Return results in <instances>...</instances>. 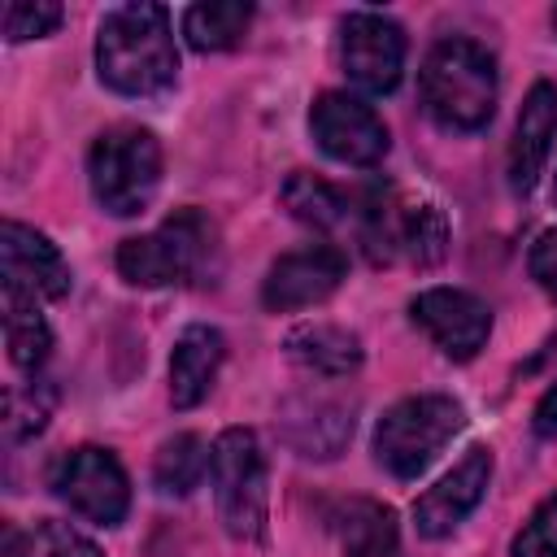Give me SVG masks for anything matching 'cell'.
<instances>
[{
    "instance_id": "cell-1",
    "label": "cell",
    "mask_w": 557,
    "mask_h": 557,
    "mask_svg": "<svg viewBox=\"0 0 557 557\" xmlns=\"http://www.w3.org/2000/svg\"><path fill=\"white\" fill-rule=\"evenodd\" d=\"M100 83L117 96H157L178 74V48L170 35L165 4H122L109 9L96 35Z\"/></svg>"
},
{
    "instance_id": "cell-2",
    "label": "cell",
    "mask_w": 557,
    "mask_h": 557,
    "mask_svg": "<svg viewBox=\"0 0 557 557\" xmlns=\"http://www.w3.org/2000/svg\"><path fill=\"white\" fill-rule=\"evenodd\" d=\"M496 61L474 39H440L418 74L422 109L444 131H479L496 109Z\"/></svg>"
},
{
    "instance_id": "cell-3",
    "label": "cell",
    "mask_w": 557,
    "mask_h": 557,
    "mask_svg": "<svg viewBox=\"0 0 557 557\" xmlns=\"http://www.w3.org/2000/svg\"><path fill=\"white\" fill-rule=\"evenodd\" d=\"M87 178H91V196L100 200L104 213H113V218L144 213L161 183L157 135L135 122H117V126L100 131L87 152Z\"/></svg>"
},
{
    "instance_id": "cell-4",
    "label": "cell",
    "mask_w": 557,
    "mask_h": 557,
    "mask_svg": "<svg viewBox=\"0 0 557 557\" xmlns=\"http://www.w3.org/2000/svg\"><path fill=\"white\" fill-rule=\"evenodd\" d=\"M461 422H466V413L453 396H440V392L405 396L379 418L374 457L396 479H418L444 453V444L461 431Z\"/></svg>"
},
{
    "instance_id": "cell-5",
    "label": "cell",
    "mask_w": 557,
    "mask_h": 557,
    "mask_svg": "<svg viewBox=\"0 0 557 557\" xmlns=\"http://www.w3.org/2000/svg\"><path fill=\"white\" fill-rule=\"evenodd\" d=\"M213 496L222 527L235 540L265 535V457L248 426H226L213 440Z\"/></svg>"
},
{
    "instance_id": "cell-6",
    "label": "cell",
    "mask_w": 557,
    "mask_h": 557,
    "mask_svg": "<svg viewBox=\"0 0 557 557\" xmlns=\"http://www.w3.org/2000/svg\"><path fill=\"white\" fill-rule=\"evenodd\" d=\"M209 252V222L196 209L165 218L148 235H131L117 248V274L135 287H170L187 283Z\"/></svg>"
},
{
    "instance_id": "cell-7",
    "label": "cell",
    "mask_w": 557,
    "mask_h": 557,
    "mask_svg": "<svg viewBox=\"0 0 557 557\" xmlns=\"http://www.w3.org/2000/svg\"><path fill=\"white\" fill-rule=\"evenodd\" d=\"M361 239L370 261H413V265H435L444 257V218L435 205L405 200L396 191H374L370 209L361 218Z\"/></svg>"
},
{
    "instance_id": "cell-8",
    "label": "cell",
    "mask_w": 557,
    "mask_h": 557,
    "mask_svg": "<svg viewBox=\"0 0 557 557\" xmlns=\"http://www.w3.org/2000/svg\"><path fill=\"white\" fill-rule=\"evenodd\" d=\"M52 492L96 527H117L131 509V483L122 461L96 444H83L57 461Z\"/></svg>"
},
{
    "instance_id": "cell-9",
    "label": "cell",
    "mask_w": 557,
    "mask_h": 557,
    "mask_svg": "<svg viewBox=\"0 0 557 557\" xmlns=\"http://www.w3.org/2000/svg\"><path fill=\"white\" fill-rule=\"evenodd\" d=\"M339 61L361 91L387 96L405 74V30L383 13L357 9L339 26Z\"/></svg>"
},
{
    "instance_id": "cell-10",
    "label": "cell",
    "mask_w": 557,
    "mask_h": 557,
    "mask_svg": "<svg viewBox=\"0 0 557 557\" xmlns=\"http://www.w3.org/2000/svg\"><path fill=\"white\" fill-rule=\"evenodd\" d=\"M309 131L318 139V148L331 157V161H344V165H379L387 157V126L383 117L348 96V91H322L309 109Z\"/></svg>"
},
{
    "instance_id": "cell-11",
    "label": "cell",
    "mask_w": 557,
    "mask_h": 557,
    "mask_svg": "<svg viewBox=\"0 0 557 557\" xmlns=\"http://www.w3.org/2000/svg\"><path fill=\"white\" fill-rule=\"evenodd\" d=\"M409 318L453 361H470L487 344V331H492V309L474 292H461V287H426V292H418L409 300Z\"/></svg>"
},
{
    "instance_id": "cell-12",
    "label": "cell",
    "mask_w": 557,
    "mask_h": 557,
    "mask_svg": "<svg viewBox=\"0 0 557 557\" xmlns=\"http://www.w3.org/2000/svg\"><path fill=\"white\" fill-rule=\"evenodd\" d=\"M344 252L335 244H305L296 252H283L265 283H261V300L274 313H292V309H309L322 305L339 283H344Z\"/></svg>"
},
{
    "instance_id": "cell-13",
    "label": "cell",
    "mask_w": 557,
    "mask_h": 557,
    "mask_svg": "<svg viewBox=\"0 0 557 557\" xmlns=\"http://www.w3.org/2000/svg\"><path fill=\"white\" fill-rule=\"evenodd\" d=\"M487 479H492V448L474 444V448H470L435 487H426V496L413 505V527H418V535L440 540V535H448L453 527H461V522L470 518V509L483 500Z\"/></svg>"
},
{
    "instance_id": "cell-14",
    "label": "cell",
    "mask_w": 557,
    "mask_h": 557,
    "mask_svg": "<svg viewBox=\"0 0 557 557\" xmlns=\"http://www.w3.org/2000/svg\"><path fill=\"white\" fill-rule=\"evenodd\" d=\"M0 265L4 283L30 292L35 300H61L70 292V265L57 252V244L13 218L0 226Z\"/></svg>"
},
{
    "instance_id": "cell-15",
    "label": "cell",
    "mask_w": 557,
    "mask_h": 557,
    "mask_svg": "<svg viewBox=\"0 0 557 557\" xmlns=\"http://www.w3.org/2000/svg\"><path fill=\"white\" fill-rule=\"evenodd\" d=\"M557 135V87L553 83H535L522 100L518 126H513V144H509V187L513 191H531L548 148Z\"/></svg>"
},
{
    "instance_id": "cell-16",
    "label": "cell",
    "mask_w": 557,
    "mask_h": 557,
    "mask_svg": "<svg viewBox=\"0 0 557 557\" xmlns=\"http://www.w3.org/2000/svg\"><path fill=\"white\" fill-rule=\"evenodd\" d=\"M222 357H226V339H222L218 326L196 322L174 339V352H170V400H174V409H196L209 396Z\"/></svg>"
},
{
    "instance_id": "cell-17",
    "label": "cell",
    "mask_w": 557,
    "mask_h": 557,
    "mask_svg": "<svg viewBox=\"0 0 557 557\" xmlns=\"http://www.w3.org/2000/svg\"><path fill=\"white\" fill-rule=\"evenodd\" d=\"M287 352L292 361H300L305 370L322 374V379H348L361 366V339L348 326L335 322H305L287 335Z\"/></svg>"
},
{
    "instance_id": "cell-18",
    "label": "cell",
    "mask_w": 557,
    "mask_h": 557,
    "mask_svg": "<svg viewBox=\"0 0 557 557\" xmlns=\"http://www.w3.org/2000/svg\"><path fill=\"white\" fill-rule=\"evenodd\" d=\"M4 344H9V361L17 366V370H39L44 361H48V352H52V331H48V322H44V313H39V300L30 296V292H22V287H9L4 283Z\"/></svg>"
},
{
    "instance_id": "cell-19",
    "label": "cell",
    "mask_w": 557,
    "mask_h": 557,
    "mask_svg": "<svg viewBox=\"0 0 557 557\" xmlns=\"http://www.w3.org/2000/svg\"><path fill=\"white\" fill-rule=\"evenodd\" d=\"M344 557H396V518L374 500H348L335 518Z\"/></svg>"
},
{
    "instance_id": "cell-20",
    "label": "cell",
    "mask_w": 557,
    "mask_h": 557,
    "mask_svg": "<svg viewBox=\"0 0 557 557\" xmlns=\"http://www.w3.org/2000/svg\"><path fill=\"white\" fill-rule=\"evenodd\" d=\"M252 22V4L244 0H213V4H191L183 13V35L196 52H226L244 39Z\"/></svg>"
},
{
    "instance_id": "cell-21",
    "label": "cell",
    "mask_w": 557,
    "mask_h": 557,
    "mask_svg": "<svg viewBox=\"0 0 557 557\" xmlns=\"http://www.w3.org/2000/svg\"><path fill=\"white\" fill-rule=\"evenodd\" d=\"M213 461V448L196 435V431H183L174 440H165L157 448V461H152V479L165 496H187L191 487H200L205 470Z\"/></svg>"
},
{
    "instance_id": "cell-22",
    "label": "cell",
    "mask_w": 557,
    "mask_h": 557,
    "mask_svg": "<svg viewBox=\"0 0 557 557\" xmlns=\"http://www.w3.org/2000/svg\"><path fill=\"white\" fill-rule=\"evenodd\" d=\"M283 205L292 209V218H300V222H309V226H335V222H344V213H348V205H344V196L326 183V178H318V174H305V170H296L287 183H283Z\"/></svg>"
},
{
    "instance_id": "cell-23",
    "label": "cell",
    "mask_w": 557,
    "mask_h": 557,
    "mask_svg": "<svg viewBox=\"0 0 557 557\" xmlns=\"http://www.w3.org/2000/svg\"><path fill=\"white\" fill-rule=\"evenodd\" d=\"M52 405H57V392L48 383H13L9 387V400H4V435L9 444H22V440H35L48 418H52Z\"/></svg>"
},
{
    "instance_id": "cell-24",
    "label": "cell",
    "mask_w": 557,
    "mask_h": 557,
    "mask_svg": "<svg viewBox=\"0 0 557 557\" xmlns=\"http://www.w3.org/2000/svg\"><path fill=\"white\" fill-rule=\"evenodd\" d=\"M509 557H557V496H548L513 535Z\"/></svg>"
},
{
    "instance_id": "cell-25",
    "label": "cell",
    "mask_w": 557,
    "mask_h": 557,
    "mask_svg": "<svg viewBox=\"0 0 557 557\" xmlns=\"http://www.w3.org/2000/svg\"><path fill=\"white\" fill-rule=\"evenodd\" d=\"M61 26V4L52 0H13L4 9V35L9 39H39V35H52Z\"/></svg>"
},
{
    "instance_id": "cell-26",
    "label": "cell",
    "mask_w": 557,
    "mask_h": 557,
    "mask_svg": "<svg viewBox=\"0 0 557 557\" xmlns=\"http://www.w3.org/2000/svg\"><path fill=\"white\" fill-rule=\"evenodd\" d=\"M30 553H35V557H100V548H96L87 535H78V531L65 527V522H52V518L35 527Z\"/></svg>"
},
{
    "instance_id": "cell-27",
    "label": "cell",
    "mask_w": 557,
    "mask_h": 557,
    "mask_svg": "<svg viewBox=\"0 0 557 557\" xmlns=\"http://www.w3.org/2000/svg\"><path fill=\"white\" fill-rule=\"evenodd\" d=\"M527 265H531V278H535V283L557 300V226H553V231H544V235L531 244Z\"/></svg>"
},
{
    "instance_id": "cell-28",
    "label": "cell",
    "mask_w": 557,
    "mask_h": 557,
    "mask_svg": "<svg viewBox=\"0 0 557 557\" xmlns=\"http://www.w3.org/2000/svg\"><path fill=\"white\" fill-rule=\"evenodd\" d=\"M531 426H535L540 440H553V435H557V383L540 396V405H535V413H531Z\"/></svg>"
},
{
    "instance_id": "cell-29",
    "label": "cell",
    "mask_w": 557,
    "mask_h": 557,
    "mask_svg": "<svg viewBox=\"0 0 557 557\" xmlns=\"http://www.w3.org/2000/svg\"><path fill=\"white\" fill-rule=\"evenodd\" d=\"M0 557H26V540L17 535L13 522H4V531H0Z\"/></svg>"
},
{
    "instance_id": "cell-30",
    "label": "cell",
    "mask_w": 557,
    "mask_h": 557,
    "mask_svg": "<svg viewBox=\"0 0 557 557\" xmlns=\"http://www.w3.org/2000/svg\"><path fill=\"white\" fill-rule=\"evenodd\" d=\"M553 30H557V9H553Z\"/></svg>"
},
{
    "instance_id": "cell-31",
    "label": "cell",
    "mask_w": 557,
    "mask_h": 557,
    "mask_svg": "<svg viewBox=\"0 0 557 557\" xmlns=\"http://www.w3.org/2000/svg\"><path fill=\"white\" fill-rule=\"evenodd\" d=\"M553 196H557V183H553Z\"/></svg>"
}]
</instances>
